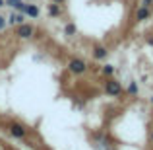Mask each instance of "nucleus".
<instances>
[{"mask_svg": "<svg viewBox=\"0 0 153 150\" xmlns=\"http://www.w3.org/2000/svg\"><path fill=\"white\" fill-rule=\"evenodd\" d=\"M103 90H105V94L107 96H111V98H120V96L124 94V90H122V84L118 82V80H114L111 76V78H107L105 80V86H103Z\"/></svg>", "mask_w": 153, "mask_h": 150, "instance_id": "f257e3e1", "label": "nucleus"}, {"mask_svg": "<svg viewBox=\"0 0 153 150\" xmlns=\"http://www.w3.org/2000/svg\"><path fill=\"white\" fill-rule=\"evenodd\" d=\"M8 133H10V136H14V139H18V140L27 139V129L23 127L22 123H18V121H10V123H8Z\"/></svg>", "mask_w": 153, "mask_h": 150, "instance_id": "f03ea898", "label": "nucleus"}, {"mask_svg": "<svg viewBox=\"0 0 153 150\" xmlns=\"http://www.w3.org/2000/svg\"><path fill=\"white\" fill-rule=\"evenodd\" d=\"M87 63L83 59H70V63H68V70L72 72L74 76H82L87 72Z\"/></svg>", "mask_w": 153, "mask_h": 150, "instance_id": "7ed1b4c3", "label": "nucleus"}, {"mask_svg": "<svg viewBox=\"0 0 153 150\" xmlns=\"http://www.w3.org/2000/svg\"><path fill=\"white\" fill-rule=\"evenodd\" d=\"M33 33H35V27L27 22L16 26V35H18L19 39H29V37H33Z\"/></svg>", "mask_w": 153, "mask_h": 150, "instance_id": "20e7f679", "label": "nucleus"}, {"mask_svg": "<svg viewBox=\"0 0 153 150\" xmlns=\"http://www.w3.org/2000/svg\"><path fill=\"white\" fill-rule=\"evenodd\" d=\"M91 57H93L95 60H107L108 57V49L101 43H95L93 47H91Z\"/></svg>", "mask_w": 153, "mask_h": 150, "instance_id": "39448f33", "label": "nucleus"}, {"mask_svg": "<svg viewBox=\"0 0 153 150\" xmlns=\"http://www.w3.org/2000/svg\"><path fill=\"white\" fill-rule=\"evenodd\" d=\"M25 22V14L23 12H18V10H12V14L6 18V23L8 26H19V23Z\"/></svg>", "mask_w": 153, "mask_h": 150, "instance_id": "423d86ee", "label": "nucleus"}, {"mask_svg": "<svg viewBox=\"0 0 153 150\" xmlns=\"http://www.w3.org/2000/svg\"><path fill=\"white\" fill-rule=\"evenodd\" d=\"M23 14L25 16H29V18H39V16H41V10H39V6L37 4H31V2H23Z\"/></svg>", "mask_w": 153, "mask_h": 150, "instance_id": "0eeeda50", "label": "nucleus"}, {"mask_svg": "<svg viewBox=\"0 0 153 150\" xmlns=\"http://www.w3.org/2000/svg\"><path fill=\"white\" fill-rule=\"evenodd\" d=\"M47 14L51 16V18H60V16L64 14V10H62V4H56V2H51L49 6H47Z\"/></svg>", "mask_w": 153, "mask_h": 150, "instance_id": "6e6552de", "label": "nucleus"}, {"mask_svg": "<svg viewBox=\"0 0 153 150\" xmlns=\"http://www.w3.org/2000/svg\"><path fill=\"white\" fill-rule=\"evenodd\" d=\"M149 16H151V10L147 6H140L136 10V20L138 22H146V20H149Z\"/></svg>", "mask_w": 153, "mask_h": 150, "instance_id": "1a4fd4ad", "label": "nucleus"}, {"mask_svg": "<svg viewBox=\"0 0 153 150\" xmlns=\"http://www.w3.org/2000/svg\"><path fill=\"white\" fill-rule=\"evenodd\" d=\"M76 33H78V26H76V22H68L66 26H64V35H66V37H74Z\"/></svg>", "mask_w": 153, "mask_h": 150, "instance_id": "9d476101", "label": "nucleus"}, {"mask_svg": "<svg viewBox=\"0 0 153 150\" xmlns=\"http://www.w3.org/2000/svg\"><path fill=\"white\" fill-rule=\"evenodd\" d=\"M126 94H128V96H132V98H136V96L140 94V86H138V82H136V80H132V82L128 84Z\"/></svg>", "mask_w": 153, "mask_h": 150, "instance_id": "9b49d317", "label": "nucleus"}, {"mask_svg": "<svg viewBox=\"0 0 153 150\" xmlns=\"http://www.w3.org/2000/svg\"><path fill=\"white\" fill-rule=\"evenodd\" d=\"M6 6H10L12 10L22 12L23 10V0H6Z\"/></svg>", "mask_w": 153, "mask_h": 150, "instance_id": "f8f14e48", "label": "nucleus"}, {"mask_svg": "<svg viewBox=\"0 0 153 150\" xmlns=\"http://www.w3.org/2000/svg\"><path fill=\"white\" fill-rule=\"evenodd\" d=\"M101 74L105 76V78H111V76L114 74V66H112V64H105V66L101 68Z\"/></svg>", "mask_w": 153, "mask_h": 150, "instance_id": "ddd939ff", "label": "nucleus"}, {"mask_svg": "<svg viewBox=\"0 0 153 150\" xmlns=\"http://www.w3.org/2000/svg\"><path fill=\"white\" fill-rule=\"evenodd\" d=\"M6 26H8V23H6V18H4V16H0V31H2Z\"/></svg>", "mask_w": 153, "mask_h": 150, "instance_id": "4468645a", "label": "nucleus"}, {"mask_svg": "<svg viewBox=\"0 0 153 150\" xmlns=\"http://www.w3.org/2000/svg\"><path fill=\"white\" fill-rule=\"evenodd\" d=\"M151 4H153V0H143V2H142V6H147V8H149Z\"/></svg>", "mask_w": 153, "mask_h": 150, "instance_id": "2eb2a0df", "label": "nucleus"}, {"mask_svg": "<svg viewBox=\"0 0 153 150\" xmlns=\"http://www.w3.org/2000/svg\"><path fill=\"white\" fill-rule=\"evenodd\" d=\"M51 2H56V4H66L68 0H51Z\"/></svg>", "mask_w": 153, "mask_h": 150, "instance_id": "dca6fc26", "label": "nucleus"}, {"mask_svg": "<svg viewBox=\"0 0 153 150\" xmlns=\"http://www.w3.org/2000/svg\"><path fill=\"white\" fill-rule=\"evenodd\" d=\"M2 6H6V0H0V8Z\"/></svg>", "mask_w": 153, "mask_h": 150, "instance_id": "f3484780", "label": "nucleus"}, {"mask_svg": "<svg viewBox=\"0 0 153 150\" xmlns=\"http://www.w3.org/2000/svg\"><path fill=\"white\" fill-rule=\"evenodd\" d=\"M149 139H151V142H153V129H151V135H149Z\"/></svg>", "mask_w": 153, "mask_h": 150, "instance_id": "a211bd4d", "label": "nucleus"}, {"mask_svg": "<svg viewBox=\"0 0 153 150\" xmlns=\"http://www.w3.org/2000/svg\"><path fill=\"white\" fill-rule=\"evenodd\" d=\"M151 103H153V98H151Z\"/></svg>", "mask_w": 153, "mask_h": 150, "instance_id": "6ab92c4d", "label": "nucleus"}]
</instances>
